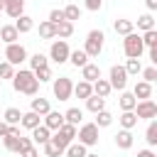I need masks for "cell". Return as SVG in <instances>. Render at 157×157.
<instances>
[{
  "label": "cell",
  "instance_id": "1",
  "mask_svg": "<svg viewBox=\"0 0 157 157\" xmlns=\"http://www.w3.org/2000/svg\"><path fill=\"white\" fill-rule=\"evenodd\" d=\"M12 88L17 93H25V96H37L39 91V81L34 78V71L29 69H20L15 76H12Z\"/></svg>",
  "mask_w": 157,
  "mask_h": 157
},
{
  "label": "cell",
  "instance_id": "2",
  "mask_svg": "<svg viewBox=\"0 0 157 157\" xmlns=\"http://www.w3.org/2000/svg\"><path fill=\"white\" fill-rule=\"evenodd\" d=\"M123 52H125V56H128V59H140V56H142V52H145L142 37H140V34H135V32L125 34V39H123Z\"/></svg>",
  "mask_w": 157,
  "mask_h": 157
},
{
  "label": "cell",
  "instance_id": "3",
  "mask_svg": "<svg viewBox=\"0 0 157 157\" xmlns=\"http://www.w3.org/2000/svg\"><path fill=\"white\" fill-rule=\"evenodd\" d=\"M103 42H105V34H103L101 29H91V32H88L86 47H83V52L88 54V59H96V56L103 52Z\"/></svg>",
  "mask_w": 157,
  "mask_h": 157
},
{
  "label": "cell",
  "instance_id": "4",
  "mask_svg": "<svg viewBox=\"0 0 157 157\" xmlns=\"http://www.w3.org/2000/svg\"><path fill=\"white\" fill-rule=\"evenodd\" d=\"M76 135H78V142L86 145V147L98 145V125L96 123H86V125L76 128Z\"/></svg>",
  "mask_w": 157,
  "mask_h": 157
},
{
  "label": "cell",
  "instance_id": "5",
  "mask_svg": "<svg viewBox=\"0 0 157 157\" xmlns=\"http://www.w3.org/2000/svg\"><path fill=\"white\" fill-rule=\"evenodd\" d=\"M132 110H135V115H137V120H152V118H157V103H155L152 98H145V101H137Z\"/></svg>",
  "mask_w": 157,
  "mask_h": 157
},
{
  "label": "cell",
  "instance_id": "6",
  "mask_svg": "<svg viewBox=\"0 0 157 157\" xmlns=\"http://www.w3.org/2000/svg\"><path fill=\"white\" fill-rule=\"evenodd\" d=\"M69 54H71V49H69L66 39H56V42H52V47H49V59H52V61L64 64V61H69Z\"/></svg>",
  "mask_w": 157,
  "mask_h": 157
},
{
  "label": "cell",
  "instance_id": "7",
  "mask_svg": "<svg viewBox=\"0 0 157 157\" xmlns=\"http://www.w3.org/2000/svg\"><path fill=\"white\" fill-rule=\"evenodd\" d=\"M5 61H10L12 66H17V64L27 61V49H25L22 44H17V42L5 44Z\"/></svg>",
  "mask_w": 157,
  "mask_h": 157
},
{
  "label": "cell",
  "instance_id": "8",
  "mask_svg": "<svg viewBox=\"0 0 157 157\" xmlns=\"http://www.w3.org/2000/svg\"><path fill=\"white\" fill-rule=\"evenodd\" d=\"M54 96L59 98V101H69L71 98V93H74V83H71V78L69 76H59V78H54Z\"/></svg>",
  "mask_w": 157,
  "mask_h": 157
},
{
  "label": "cell",
  "instance_id": "9",
  "mask_svg": "<svg viewBox=\"0 0 157 157\" xmlns=\"http://www.w3.org/2000/svg\"><path fill=\"white\" fill-rule=\"evenodd\" d=\"M108 83H110V88H118V91H125V86H128V74H125V69L123 66H110V74H108Z\"/></svg>",
  "mask_w": 157,
  "mask_h": 157
},
{
  "label": "cell",
  "instance_id": "10",
  "mask_svg": "<svg viewBox=\"0 0 157 157\" xmlns=\"http://www.w3.org/2000/svg\"><path fill=\"white\" fill-rule=\"evenodd\" d=\"M42 118H44V123H42V125H47L52 132H54V130H59V128H61V123H64V113H56V110H49V113H44Z\"/></svg>",
  "mask_w": 157,
  "mask_h": 157
},
{
  "label": "cell",
  "instance_id": "11",
  "mask_svg": "<svg viewBox=\"0 0 157 157\" xmlns=\"http://www.w3.org/2000/svg\"><path fill=\"white\" fill-rule=\"evenodd\" d=\"M81 78L88 81V83H93L96 78H101V66H98V64H91V61L83 64V66H81Z\"/></svg>",
  "mask_w": 157,
  "mask_h": 157
},
{
  "label": "cell",
  "instance_id": "12",
  "mask_svg": "<svg viewBox=\"0 0 157 157\" xmlns=\"http://www.w3.org/2000/svg\"><path fill=\"white\" fill-rule=\"evenodd\" d=\"M49 137H52V130L47 128V125H37V128H32V142L34 145H44V142H49Z\"/></svg>",
  "mask_w": 157,
  "mask_h": 157
},
{
  "label": "cell",
  "instance_id": "13",
  "mask_svg": "<svg viewBox=\"0 0 157 157\" xmlns=\"http://www.w3.org/2000/svg\"><path fill=\"white\" fill-rule=\"evenodd\" d=\"M2 12H7L10 17H20V15H25V0H5Z\"/></svg>",
  "mask_w": 157,
  "mask_h": 157
},
{
  "label": "cell",
  "instance_id": "14",
  "mask_svg": "<svg viewBox=\"0 0 157 157\" xmlns=\"http://www.w3.org/2000/svg\"><path fill=\"white\" fill-rule=\"evenodd\" d=\"M39 123H42V115H39V113H34V110H27V113H22V118H20V125H22V128H27V130L37 128Z\"/></svg>",
  "mask_w": 157,
  "mask_h": 157
},
{
  "label": "cell",
  "instance_id": "15",
  "mask_svg": "<svg viewBox=\"0 0 157 157\" xmlns=\"http://www.w3.org/2000/svg\"><path fill=\"white\" fill-rule=\"evenodd\" d=\"M132 142H135V140H132V132H130V130H125V128L115 135V147H118V150H130V147H132Z\"/></svg>",
  "mask_w": 157,
  "mask_h": 157
},
{
  "label": "cell",
  "instance_id": "16",
  "mask_svg": "<svg viewBox=\"0 0 157 157\" xmlns=\"http://www.w3.org/2000/svg\"><path fill=\"white\" fill-rule=\"evenodd\" d=\"M0 39H2V44H12V42L20 39V32L15 29V25H2L0 27Z\"/></svg>",
  "mask_w": 157,
  "mask_h": 157
},
{
  "label": "cell",
  "instance_id": "17",
  "mask_svg": "<svg viewBox=\"0 0 157 157\" xmlns=\"http://www.w3.org/2000/svg\"><path fill=\"white\" fill-rule=\"evenodd\" d=\"M49 142H52V145H54V147H56V150L64 155V150H66V147H69V142H74V140H69V137H66L61 130H54V135L49 137Z\"/></svg>",
  "mask_w": 157,
  "mask_h": 157
},
{
  "label": "cell",
  "instance_id": "18",
  "mask_svg": "<svg viewBox=\"0 0 157 157\" xmlns=\"http://www.w3.org/2000/svg\"><path fill=\"white\" fill-rule=\"evenodd\" d=\"M17 22H15V29L20 32V34H27V32H32V27H34V20L29 17V15H20V17H15Z\"/></svg>",
  "mask_w": 157,
  "mask_h": 157
},
{
  "label": "cell",
  "instance_id": "19",
  "mask_svg": "<svg viewBox=\"0 0 157 157\" xmlns=\"http://www.w3.org/2000/svg\"><path fill=\"white\" fill-rule=\"evenodd\" d=\"M91 86H93V93H96V96H101V98H108V96H110V91H113V88H110V83H108V78H96Z\"/></svg>",
  "mask_w": 157,
  "mask_h": 157
},
{
  "label": "cell",
  "instance_id": "20",
  "mask_svg": "<svg viewBox=\"0 0 157 157\" xmlns=\"http://www.w3.org/2000/svg\"><path fill=\"white\" fill-rule=\"evenodd\" d=\"M132 96H135V98H140V101L150 98V96H152V83H147V81H137V83H135V88H132Z\"/></svg>",
  "mask_w": 157,
  "mask_h": 157
},
{
  "label": "cell",
  "instance_id": "21",
  "mask_svg": "<svg viewBox=\"0 0 157 157\" xmlns=\"http://www.w3.org/2000/svg\"><path fill=\"white\" fill-rule=\"evenodd\" d=\"M29 110H34V113L44 115V113H49V110H52V105H49V101H47V98L34 96V98H32V103H29Z\"/></svg>",
  "mask_w": 157,
  "mask_h": 157
},
{
  "label": "cell",
  "instance_id": "22",
  "mask_svg": "<svg viewBox=\"0 0 157 157\" xmlns=\"http://www.w3.org/2000/svg\"><path fill=\"white\" fill-rule=\"evenodd\" d=\"M113 29L118 32V34H130V32H135V25H132V20H125V17H120V20H115L113 22Z\"/></svg>",
  "mask_w": 157,
  "mask_h": 157
},
{
  "label": "cell",
  "instance_id": "23",
  "mask_svg": "<svg viewBox=\"0 0 157 157\" xmlns=\"http://www.w3.org/2000/svg\"><path fill=\"white\" fill-rule=\"evenodd\" d=\"M86 108H88V110H91V113L96 115L98 110H103V108H105V98H101V96L91 93V96L86 98Z\"/></svg>",
  "mask_w": 157,
  "mask_h": 157
},
{
  "label": "cell",
  "instance_id": "24",
  "mask_svg": "<svg viewBox=\"0 0 157 157\" xmlns=\"http://www.w3.org/2000/svg\"><path fill=\"white\" fill-rule=\"evenodd\" d=\"M39 37H42V39H54V37H56V25L49 22V20L39 22Z\"/></svg>",
  "mask_w": 157,
  "mask_h": 157
},
{
  "label": "cell",
  "instance_id": "25",
  "mask_svg": "<svg viewBox=\"0 0 157 157\" xmlns=\"http://www.w3.org/2000/svg\"><path fill=\"white\" fill-rule=\"evenodd\" d=\"M118 123H120L125 130H132V128L137 125V115H135V110H123V115L118 118Z\"/></svg>",
  "mask_w": 157,
  "mask_h": 157
},
{
  "label": "cell",
  "instance_id": "26",
  "mask_svg": "<svg viewBox=\"0 0 157 157\" xmlns=\"http://www.w3.org/2000/svg\"><path fill=\"white\" fill-rule=\"evenodd\" d=\"M71 34H74V22L61 20V22L56 25V37H59V39H69Z\"/></svg>",
  "mask_w": 157,
  "mask_h": 157
},
{
  "label": "cell",
  "instance_id": "27",
  "mask_svg": "<svg viewBox=\"0 0 157 157\" xmlns=\"http://www.w3.org/2000/svg\"><path fill=\"white\" fill-rule=\"evenodd\" d=\"M91 93H93V86H91L88 81H78V83L74 86V96H76V98H83V101H86Z\"/></svg>",
  "mask_w": 157,
  "mask_h": 157
},
{
  "label": "cell",
  "instance_id": "28",
  "mask_svg": "<svg viewBox=\"0 0 157 157\" xmlns=\"http://www.w3.org/2000/svg\"><path fill=\"white\" fill-rule=\"evenodd\" d=\"M81 120H83V110H81V108H69V110L64 113V123H71V125L78 128Z\"/></svg>",
  "mask_w": 157,
  "mask_h": 157
},
{
  "label": "cell",
  "instance_id": "29",
  "mask_svg": "<svg viewBox=\"0 0 157 157\" xmlns=\"http://www.w3.org/2000/svg\"><path fill=\"white\" fill-rule=\"evenodd\" d=\"M64 155H66V157H86L88 152H86V145H81V142H69V147L64 150Z\"/></svg>",
  "mask_w": 157,
  "mask_h": 157
},
{
  "label": "cell",
  "instance_id": "30",
  "mask_svg": "<svg viewBox=\"0 0 157 157\" xmlns=\"http://www.w3.org/2000/svg\"><path fill=\"white\" fill-rule=\"evenodd\" d=\"M69 61H71L76 69H81L83 64H88V54H86L83 49H76V52H71V54H69Z\"/></svg>",
  "mask_w": 157,
  "mask_h": 157
},
{
  "label": "cell",
  "instance_id": "31",
  "mask_svg": "<svg viewBox=\"0 0 157 157\" xmlns=\"http://www.w3.org/2000/svg\"><path fill=\"white\" fill-rule=\"evenodd\" d=\"M2 145H5V150H10V152H20V135H2Z\"/></svg>",
  "mask_w": 157,
  "mask_h": 157
},
{
  "label": "cell",
  "instance_id": "32",
  "mask_svg": "<svg viewBox=\"0 0 157 157\" xmlns=\"http://www.w3.org/2000/svg\"><path fill=\"white\" fill-rule=\"evenodd\" d=\"M137 29H142V32H147V29H155V17H152L150 12L140 15V17H137Z\"/></svg>",
  "mask_w": 157,
  "mask_h": 157
},
{
  "label": "cell",
  "instance_id": "33",
  "mask_svg": "<svg viewBox=\"0 0 157 157\" xmlns=\"http://www.w3.org/2000/svg\"><path fill=\"white\" fill-rule=\"evenodd\" d=\"M118 103H120V108H123V110H132V108H135V103H137V98H135L132 93L123 91V93H120V101H118Z\"/></svg>",
  "mask_w": 157,
  "mask_h": 157
},
{
  "label": "cell",
  "instance_id": "34",
  "mask_svg": "<svg viewBox=\"0 0 157 157\" xmlns=\"http://www.w3.org/2000/svg\"><path fill=\"white\" fill-rule=\"evenodd\" d=\"M145 140H147V145H157V120L152 118L150 120V125H147V130H145Z\"/></svg>",
  "mask_w": 157,
  "mask_h": 157
},
{
  "label": "cell",
  "instance_id": "35",
  "mask_svg": "<svg viewBox=\"0 0 157 157\" xmlns=\"http://www.w3.org/2000/svg\"><path fill=\"white\" fill-rule=\"evenodd\" d=\"M123 69H125V74H128V76H137V74L142 71V64H140V59H128Z\"/></svg>",
  "mask_w": 157,
  "mask_h": 157
},
{
  "label": "cell",
  "instance_id": "36",
  "mask_svg": "<svg viewBox=\"0 0 157 157\" xmlns=\"http://www.w3.org/2000/svg\"><path fill=\"white\" fill-rule=\"evenodd\" d=\"M2 118H5V123H7V125H20V118H22V113H20V108H7Z\"/></svg>",
  "mask_w": 157,
  "mask_h": 157
},
{
  "label": "cell",
  "instance_id": "37",
  "mask_svg": "<svg viewBox=\"0 0 157 157\" xmlns=\"http://www.w3.org/2000/svg\"><path fill=\"white\" fill-rule=\"evenodd\" d=\"M93 123H96L98 128H108V125L113 123V115L103 108V110H98V113H96V120H93Z\"/></svg>",
  "mask_w": 157,
  "mask_h": 157
},
{
  "label": "cell",
  "instance_id": "38",
  "mask_svg": "<svg viewBox=\"0 0 157 157\" xmlns=\"http://www.w3.org/2000/svg\"><path fill=\"white\" fill-rule=\"evenodd\" d=\"M29 66H32V71H34V69H42V66H49V59H47L44 54L37 52V54L29 56Z\"/></svg>",
  "mask_w": 157,
  "mask_h": 157
},
{
  "label": "cell",
  "instance_id": "39",
  "mask_svg": "<svg viewBox=\"0 0 157 157\" xmlns=\"http://www.w3.org/2000/svg\"><path fill=\"white\" fill-rule=\"evenodd\" d=\"M64 20H69V22L81 20V10H78V5H66V7H64Z\"/></svg>",
  "mask_w": 157,
  "mask_h": 157
},
{
  "label": "cell",
  "instance_id": "40",
  "mask_svg": "<svg viewBox=\"0 0 157 157\" xmlns=\"http://www.w3.org/2000/svg\"><path fill=\"white\" fill-rule=\"evenodd\" d=\"M142 37V44L150 49V47H157V29H147L145 34H140Z\"/></svg>",
  "mask_w": 157,
  "mask_h": 157
},
{
  "label": "cell",
  "instance_id": "41",
  "mask_svg": "<svg viewBox=\"0 0 157 157\" xmlns=\"http://www.w3.org/2000/svg\"><path fill=\"white\" fill-rule=\"evenodd\" d=\"M34 78L42 83V81H49L52 78V69L49 66H42V69H34Z\"/></svg>",
  "mask_w": 157,
  "mask_h": 157
},
{
  "label": "cell",
  "instance_id": "42",
  "mask_svg": "<svg viewBox=\"0 0 157 157\" xmlns=\"http://www.w3.org/2000/svg\"><path fill=\"white\" fill-rule=\"evenodd\" d=\"M140 74H142V81H147V83L157 81V66H147V69H142Z\"/></svg>",
  "mask_w": 157,
  "mask_h": 157
},
{
  "label": "cell",
  "instance_id": "43",
  "mask_svg": "<svg viewBox=\"0 0 157 157\" xmlns=\"http://www.w3.org/2000/svg\"><path fill=\"white\" fill-rule=\"evenodd\" d=\"M15 76V66L10 61H2L0 64V78H12Z\"/></svg>",
  "mask_w": 157,
  "mask_h": 157
},
{
  "label": "cell",
  "instance_id": "44",
  "mask_svg": "<svg viewBox=\"0 0 157 157\" xmlns=\"http://www.w3.org/2000/svg\"><path fill=\"white\" fill-rule=\"evenodd\" d=\"M59 130H61L69 140H74V137H76V125H71V123H61V128H59Z\"/></svg>",
  "mask_w": 157,
  "mask_h": 157
},
{
  "label": "cell",
  "instance_id": "45",
  "mask_svg": "<svg viewBox=\"0 0 157 157\" xmlns=\"http://www.w3.org/2000/svg\"><path fill=\"white\" fill-rule=\"evenodd\" d=\"M20 157H39V150H37V145H29V147L20 150Z\"/></svg>",
  "mask_w": 157,
  "mask_h": 157
},
{
  "label": "cell",
  "instance_id": "46",
  "mask_svg": "<svg viewBox=\"0 0 157 157\" xmlns=\"http://www.w3.org/2000/svg\"><path fill=\"white\" fill-rule=\"evenodd\" d=\"M42 147H44V155H47V157H59V155H61V152H59V150H56L52 142H44Z\"/></svg>",
  "mask_w": 157,
  "mask_h": 157
},
{
  "label": "cell",
  "instance_id": "47",
  "mask_svg": "<svg viewBox=\"0 0 157 157\" xmlns=\"http://www.w3.org/2000/svg\"><path fill=\"white\" fill-rule=\"evenodd\" d=\"M61 20H64V10H52V12H49V22L59 25Z\"/></svg>",
  "mask_w": 157,
  "mask_h": 157
},
{
  "label": "cell",
  "instance_id": "48",
  "mask_svg": "<svg viewBox=\"0 0 157 157\" xmlns=\"http://www.w3.org/2000/svg\"><path fill=\"white\" fill-rule=\"evenodd\" d=\"M101 5H103V0H86V10H91V12L101 10Z\"/></svg>",
  "mask_w": 157,
  "mask_h": 157
},
{
  "label": "cell",
  "instance_id": "49",
  "mask_svg": "<svg viewBox=\"0 0 157 157\" xmlns=\"http://www.w3.org/2000/svg\"><path fill=\"white\" fill-rule=\"evenodd\" d=\"M29 145H34L32 137H22V135H20V150H25V147H29Z\"/></svg>",
  "mask_w": 157,
  "mask_h": 157
},
{
  "label": "cell",
  "instance_id": "50",
  "mask_svg": "<svg viewBox=\"0 0 157 157\" xmlns=\"http://www.w3.org/2000/svg\"><path fill=\"white\" fill-rule=\"evenodd\" d=\"M150 61L152 66H157V47H150Z\"/></svg>",
  "mask_w": 157,
  "mask_h": 157
},
{
  "label": "cell",
  "instance_id": "51",
  "mask_svg": "<svg viewBox=\"0 0 157 157\" xmlns=\"http://www.w3.org/2000/svg\"><path fill=\"white\" fill-rule=\"evenodd\" d=\"M145 5H147V10H150V12H155V10H157V0H145Z\"/></svg>",
  "mask_w": 157,
  "mask_h": 157
},
{
  "label": "cell",
  "instance_id": "52",
  "mask_svg": "<svg viewBox=\"0 0 157 157\" xmlns=\"http://www.w3.org/2000/svg\"><path fill=\"white\" fill-rule=\"evenodd\" d=\"M7 130H10V125H7L5 120H0V137H2V135H7Z\"/></svg>",
  "mask_w": 157,
  "mask_h": 157
},
{
  "label": "cell",
  "instance_id": "53",
  "mask_svg": "<svg viewBox=\"0 0 157 157\" xmlns=\"http://www.w3.org/2000/svg\"><path fill=\"white\" fill-rule=\"evenodd\" d=\"M137 157H157V155H155L152 150H140V152H137Z\"/></svg>",
  "mask_w": 157,
  "mask_h": 157
},
{
  "label": "cell",
  "instance_id": "54",
  "mask_svg": "<svg viewBox=\"0 0 157 157\" xmlns=\"http://www.w3.org/2000/svg\"><path fill=\"white\" fill-rule=\"evenodd\" d=\"M2 7H5V0H0V12H2Z\"/></svg>",
  "mask_w": 157,
  "mask_h": 157
},
{
  "label": "cell",
  "instance_id": "55",
  "mask_svg": "<svg viewBox=\"0 0 157 157\" xmlns=\"http://www.w3.org/2000/svg\"><path fill=\"white\" fill-rule=\"evenodd\" d=\"M86 157H98V155H86Z\"/></svg>",
  "mask_w": 157,
  "mask_h": 157
},
{
  "label": "cell",
  "instance_id": "56",
  "mask_svg": "<svg viewBox=\"0 0 157 157\" xmlns=\"http://www.w3.org/2000/svg\"><path fill=\"white\" fill-rule=\"evenodd\" d=\"M0 47H2V39H0Z\"/></svg>",
  "mask_w": 157,
  "mask_h": 157
}]
</instances>
